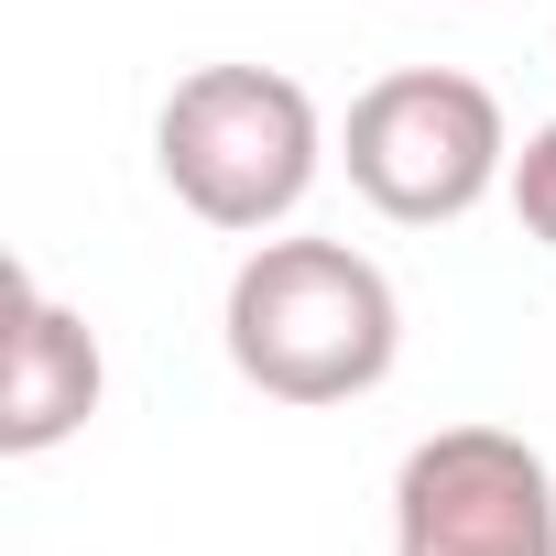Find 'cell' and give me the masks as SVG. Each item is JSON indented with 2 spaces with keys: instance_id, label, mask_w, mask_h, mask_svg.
<instances>
[{
  "instance_id": "6da1fadb",
  "label": "cell",
  "mask_w": 556,
  "mask_h": 556,
  "mask_svg": "<svg viewBox=\"0 0 556 556\" xmlns=\"http://www.w3.org/2000/svg\"><path fill=\"white\" fill-rule=\"evenodd\" d=\"M229 371L273 404H361L404 361V295L350 240H251L218 306Z\"/></svg>"
},
{
  "instance_id": "7a4b0ae2",
  "label": "cell",
  "mask_w": 556,
  "mask_h": 556,
  "mask_svg": "<svg viewBox=\"0 0 556 556\" xmlns=\"http://www.w3.org/2000/svg\"><path fill=\"white\" fill-rule=\"evenodd\" d=\"M153 164H164L186 218L262 240L306 207V186L328 164V121L285 66H197L153 110Z\"/></svg>"
},
{
  "instance_id": "3957f363",
  "label": "cell",
  "mask_w": 556,
  "mask_h": 556,
  "mask_svg": "<svg viewBox=\"0 0 556 556\" xmlns=\"http://www.w3.org/2000/svg\"><path fill=\"white\" fill-rule=\"evenodd\" d=\"M339 164H350V186L382 218L447 229L491 186H513V131H502V99L480 77H458V66H393V77H371L350 99Z\"/></svg>"
},
{
  "instance_id": "277c9868",
  "label": "cell",
  "mask_w": 556,
  "mask_h": 556,
  "mask_svg": "<svg viewBox=\"0 0 556 556\" xmlns=\"http://www.w3.org/2000/svg\"><path fill=\"white\" fill-rule=\"evenodd\" d=\"M393 556H556V469L513 426H437L393 469Z\"/></svg>"
},
{
  "instance_id": "5b68a950",
  "label": "cell",
  "mask_w": 556,
  "mask_h": 556,
  "mask_svg": "<svg viewBox=\"0 0 556 556\" xmlns=\"http://www.w3.org/2000/svg\"><path fill=\"white\" fill-rule=\"evenodd\" d=\"M110 393V361L88 339L77 306H55L34 273H12V371H0V447L12 458H45L66 447Z\"/></svg>"
},
{
  "instance_id": "8992f818",
  "label": "cell",
  "mask_w": 556,
  "mask_h": 556,
  "mask_svg": "<svg viewBox=\"0 0 556 556\" xmlns=\"http://www.w3.org/2000/svg\"><path fill=\"white\" fill-rule=\"evenodd\" d=\"M513 218L556 251V121H545V131H523V153H513Z\"/></svg>"
}]
</instances>
